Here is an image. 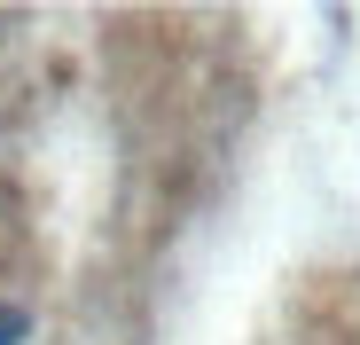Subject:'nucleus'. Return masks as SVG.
I'll return each mask as SVG.
<instances>
[{"label":"nucleus","mask_w":360,"mask_h":345,"mask_svg":"<svg viewBox=\"0 0 360 345\" xmlns=\"http://www.w3.org/2000/svg\"><path fill=\"white\" fill-rule=\"evenodd\" d=\"M24 337V306H0V345H16Z\"/></svg>","instance_id":"1"}]
</instances>
